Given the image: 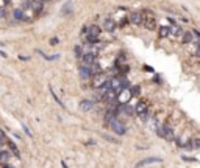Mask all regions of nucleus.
Instances as JSON below:
<instances>
[{
  "label": "nucleus",
  "instance_id": "f257e3e1",
  "mask_svg": "<svg viewBox=\"0 0 200 168\" xmlns=\"http://www.w3.org/2000/svg\"><path fill=\"white\" fill-rule=\"evenodd\" d=\"M158 135L163 139H166V140H169V142H172V140L175 139V132H174V129L170 128L169 125H163L158 128Z\"/></svg>",
  "mask_w": 200,
  "mask_h": 168
},
{
  "label": "nucleus",
  "instance_id": "f03ea898",
  "mask_svg": "<svg viewBox=\"0 0 200 168\" xmlns=\"http://www.w3.org/2000/svg\"><path fill=\"white\" fill-rule=\"evenodd\" d=\"M99 36H100V26L99 25L88 26V42L95 44V42H97V39H99Z\"/></svg>",
  "mask_w": 200,
  "mask_h": 168
},
{
  "label": "nucleus",
  "instance_id": "7ed1b4c3",
  "mask_svg": "<svg viewBox=\"0 0 200 168\" xmlns=\"http://www.w3.org/2000/svg\"><path fill=\"white\" fill-rule=\"evenodd\" d=\"M110 126H111V129H113V132H116L117 135H124L127 132V128H125V125H122L117 119H113L110 121Z\"/></svg>",
  "mask_w": 200,
  "mask_h": 168
},
{
  "label": "nucleus",
  "instance_id": "20e7f679",
  "mask_svg": "<svg viewBox=\"0 0 200 168\" xmlns=\"http://www.w3.org/2000/svg\"><path fill=\"white\" fill-rule=\"evenodd\" d=\"M149 101L147 100H141V101L135 106V114H138L139 117H145V114H147L149 111Z\"/></svg>",
  "mask_w": 200,
  "mask_h": 168
},
{
  "label": "nucleus",
  "instance_id": "39448f33",
  "mask_svg": "<svg viewBox=\"0 0 200 168\" xmlns=\"http://www.w3.org/2000/svg\"><path fill=\"white\" fill-rule=\"evenodd\" d=\"M142 20H144V17H142V13H141V11H133L130 14V17H128V22H130V24H133V25L142 24Z\"/></svg>",
  "mask_w": 200,
  "mask_h": 168
},
{
  "label": "nucleus",
  "instance_id": "423d86ee",
  "mask_svg": "<svg viewBox=\"0 0 200 168\" xmlns=\"http://www.w3.org/2000/svg\"><path fill=\"white\" fill-rule=\"evenodd\" d=\"M133 97V95H131V90H130V87L128 89H122L120 90V95H117V100H119V103L120 104H124V103H128V100Z\"/></svg>",
  "mask_w": 200,
  "mask_h": 168
},
{
  "label": "nucleus",
  "instance_id": "0eeeda50",
  "mask_svg": "<svg viewBox=\"0 0 200 168\" xmlns=\"http://www.w3.org/2000/svg\"><path fill=\"white\" fill-rule=\"evenodd\" d=\"M81 59H83V64L85 66H91V64H94L95 61H97V54L95 53H86V54H83L81 56Z\"/></svg>",
  "mask_w": 200,
  "mask_h": 168
},
{
  "label": "nucleus",
  "instance_id": "6e6552de",
  "mask_svg": "<svg viewBox=\"0 0 200 168\" xmlns=\"http://www.w3.org/2000/svg\"><path fill=\"white\" fill-rule=\"evenodd\" d=\"M161 159L160 157H149V159H144L136 163V167H145V165H152V163H160Z\"/></svg>",
  "mask_w": 200,
  "mask_h": 168
},
{
  "label": "nucleus",
  "instance_id": "1a4fd4ad",
  "mask_svg": "<svg viewBox=\"0 0 200 168\" xmlns=\"http://www.w3.org/2000/svg\"><path fill=\"white\" fill-rule=\"evenodd\" d=\"M142 24H144V26L147 30H155L156 28V20H155V17H147V19H144L142 20Z\"/></svg>",
  "mask_w": 200,
  "mask_h": 168
},
{
  "label": "nucleus",
  "instance_id": "9d476101",
  "mask_svg": "<svg viewBox=\"0 0 200 168\" xmlns=\"http://www.w3.org/2000/svg\"><path fill=\"white\" fill-rule=\"evenodd\" d=\"M80 76L83 79H88L89 76H91V69H89V66H83V67H80Z\"/></svg>",
  "mask_w": 200,
  "mask_h": 168
},
{
  "label": "nucleus",
  "instance_id": "9b49d317",
  "mask_svg": "<svg viewBox=\"0 0 200 168\" xmlns=\"http://www.w3.org/2000/svg\"><path fill=\"white\" fill-rule=\"evenodd\" d=\"M103 26H105L106 31H114L116 28V22L113 19H105V22H103Z\"/></svg>",
  "mask_w": 200,
  "mask_h": 168
},
{
  "label": "nucleus",
  "instance_id": "f8f14e48",
  "mask_svg": "<svg viewBox=\"0 0 200 168\" xmlns=\"http://www.w3.org/2000/svg\"><path fill=\"white\" fill-rule=\"evenodd\" d=\"M120 111L124 112V114H127V115L135 114V109H133V106H130V104H127V103H124V104L120 106Z\"/></svg>",
  "mask_w": 200,
  "mask_h": 168
},
{
  "label": "nucleus",
  "instance_id": "ddd939ff",
  "mask_svg": "<svg viewBox=\"0 0 200 168\" xmlns=\"http://www.w3.org/2000/svg\"><path fill=\"white\" fill-rule=\"evenodd\" d=\"M80 109H81V111H91V109H92V101H89V100H83V101L80 103Z\"/></svg>",
  "mask_w": 200,
  "mask_h": 168
},
{
  "label": "nucleus",
  "instance_id": "4468645a",
  "mask_svg": "<svg viewBox=\"0 0 200 168\" xmlns=\"http://www.w3.org/2000/svg\"><path fill=\"white\" fill-rule=\"evenodd\" d=\"M89 69H91V75H99L100 72H102V67H100V66L97 64V61H95L94 64H91V66H89Z\"/></svg>",
  "mask_w": 200,
  "mask_h": 168
},
{
  "label": "nucleus",
  "instance_id": "2eb2a0df",
  "mask_svg": "<svg viewBox=\"0 0 200 168\" xmlns=\"http://www.w3.org/2000/svg\"><path fill=\"white\" fill-rule=\"evenodd\" d=\"M31 10H33L35 13H41V10H42V2H41V0H38V2H31Z\"/></svg>",
  "mask_w": 200,
  "mask_h": 168
},
{
  "label": "nucleus",
  "instance_id": "dca6fc26",
  "mask_svg": "<svg viewBox=\"0 0 200 168\" xmlns=\"http://www.w3.org/2000/svg\"><path fill=\"white\" fill-rule=\"evenodd\" d=\"M192 39H194V36H192V31H185V33H183V42H185V44H189V42H192Z\"/></svg>",
  "mask_w": 200,
  "mask_h": 168
},
{
  "label": "nucleus",
  "instance_id": "f3484780",
  "mask_svg": "<svg viewBox=\"0 0 200 168\" xmlns=\"http://www.w3.org/2000/svg\"><path fill=\"white\" fill-rule=\"evenodd\" d=\"M14 19L16 20H24V19H27L25 17V14H24V10H14Z\"/></svg>",
  "mask_w": 200,
  "mask_h": 168
},
{
  "label": "nucleus",
  "instance_id": "a211bd4d",
  "mask_svg": "<svg viewBox=\"0 0 200 168\" xmlns=\"http://www.w3.org/2000/svg\"><path fill=\"white\" fill-rule=\"evenodd\" d=\"M6 142H8V146H10V149H11L13 153H14V156H16V157H19L20 154H19V149H17L16 143H14V142H11V140H6Z\"/></svg>",
  "mask_w": 200,
  "mask_h": 168
},
{
  "label": "nucleus",
  "instance_id": "6ab92c4d",
  "mask_svg": "<svg viewBox=\"0 0 200 168\" xmlns=\"http://www.w3.org/2000/svg\"><path fill=\"white\" fill-rule=\"evenodd\" d=\"M183 33H185V31L181 30V28H180L178 25H175V28L172 30V34H174L175 38H180V36H183Z\"/></svg>",
  "mask_w": 200,
  "mask_h": 168
},
{
  "label": "nucleus",
  "instance_id": "aec40b11",
  "mask_svg": "<svg viewBox=\"0 0 200 168\" xmlns=\"http://www.w3.org/2000/svg\"><path fill=\"white\" fill-rule=\"evenodd\" d=\"M169 34H170V28H169V26H163V28L160 30V36H161V38H167Z\"/></svg>",
  "mask_w": 200,
  "mask_h": 168
},
{
  "label": "nucleus",
  "instance_id": "412c9836",
  "mask_svg": "<svg viewBox=\"0 0 200 168\" xmlns=\"http://www.w3.org/2000/svg\"><path fill=\"white\" fill-rule=\"evenodd\" d=\"M0 160L8 162V160H10V153H8V151H0Z\"/></svg>",
  "mask_w": 200,
  "mask_h": 168
},
{
  "label": "nucleus",
  "instance_id": "4be33fe9",
  "mask_svg": "<svg viewBox=\"0 0 200 168\" xmlns=\"http://www.w3.org/2000/svg\"><path fill=\"white\" fill-rule=\"evenodd\" d=\"M72 13V2H67L64 5V10H63V14H70Z\"/></svg>",
  "mask_w": 200,
  "mask_h": 168
},
{
  "label": "nucleus",
  "instance_id": "5701e85b",
  "mask_svg": "<svg viewBox=\"0 0 200 168\" xmlns=\"http://www.w3.org/2000/svg\"><path fill=\"white\" fill-rule=\"evenodd\" d=\"M74 52H75V56L77 58H81V47H80V45H75Z\"/></svg>",
  "mask_w": 200,
  "mask_h": 168
},
{
  "label": "nucleus",
  "instance_id": "b1692460",
  "mask_svg": "<svg viewBox=\"0 0 200 168\" xmlns=\"http://www.w3.org/2000/svg\"><path fill=\"white\" fill-rule=\"evenodd\" d=\"M191 143H192V146H191V148H200V139H195Z\"/></svg>",
  "mask_w": 200,
  "mask_h": 168
},
{
  "label": "nucleus",
  "instance_id": "393cba45",
  "mask_svg": "<svg viewBox=\"0 0 200 168\" xmlns=\"http://www.w3.org/2000/svg\"><path fill=\"white\" fill-rule=\"evenodd\" d=\"M130 90H131V95H133V97H136V95L139 93V87H136V86H135V87H131Z\"/></svg>",
  "mask_w": 200,
  "mask_h": 168
},
{
  "label": "nucleus",
  "instance_id": "a878e982",
  "mask_svg": "<svg viewBox=\"0 0 200 168\" xmlns=\"http://www.w3.org/2000/svg\"><path fill=\"white\" fill-rule=\"evenodd\" d=\"M6 16V8L0 6V17H5Z\"/></svg>",
  "mask_w": 200,
  "mask_h": 168
},
{
  "label": "nucleus",
  "instance_id": "bb28decb",
  "mask_svg": "<svg viewBox=\"0 0 200 168\" xmlns=\"http://www.w3.org/2000/svg\"><path fill=\"white\" fill-rule=\"evenodd\" d=\"M106 140H110V142H113V143H119V140H116V139H113V137H110V135H103Z\"/></svg>",
  "mask_w": 200,
  "mask_h": 168
},
{
  "label": "nucleus",
  "instance_id": "cd10ccee",
  "mask_svg": "<svg viewBox=\"0 0 200 168\" xmlns=\"http://www.w3.org/2000/svg\"><path fill=\"white\" fill-rule=\"evenodd\" d=\"M6 140V137H5V134H3V131L0 129V142H5Z\"/></svg>",
  "mask_w": 200,
  "mask_h": 168
},
{
  "label": "nucleus",
  "instance_id": "c85d7f7f",
  "mask_svg": "<svg viewBox=\"0 0 200 168\" xmlns=\"http://www.w3.org/2000/svg\"><path fill=\"white\" fill-rule=\"evenodd\" d=\"M22 128H24V131H25V132L28 134V135H31V132H30V129L27 128V125H22Z\"/></svg>",
  "mask_w": 200,
  "mask_h": 168
},
{
  "label": "nucleus",
  "instance_id": "c756f323",
  "mask_svg": "<svg viewBox=\"0 0 200 168\" xmlns=\"http://www.w3.org/2000/svg\"><path fill=\"white\" fill-rule=\"evenodd\" d=\"M50 44H52V45H55V44H58V39H56V38L50 39Z\"/></svg>",
  "mask_w": 200,
  "mask_h": 168
},
{
  "label": "nucleus",
  "instance_id": "7c9ffc66",
  "mask_svg": "<svg viewBox=\"0 0 200 168\" xmlns=\"http://www.w3.org/2000/svg\"><path fill=\"white\" fill-rule=\"evenodd\" d=\"M19 59H20V61H28L30 58H28V56H19Z\"/></svg>",
  "mask_w": 200,
  "mask_h": 168
},
{
  "label": "nucleus",
  "instance_id": "2f4dec72",
  "mask_svg": "<svg viewBox=\"0 0 200 168\" xmlns=\"http://www.w3.org/2000/svg\"><path fill=\"white\" fill-rule=\"evenodd\" d=\"M195 54H197V58H200V45L197 47V52H195Z\"/></svg>",
  "mask_w": 200,
  "mask_h": 168
},
{
  "label": "nucleus",
  "instance_id": "473e14b6",
  "mask_svg": "<svg viewBox=\"0 0 200 168\" xmlns=\"http://www.w3.org/2000/svg\"><path fill=\"white\" fill-rule=\"evenodd\" d=\"M0 56H2V58H6V53H5V52H2V50H0Z\"/></svg>",
  "mask_w": 200,
  "mask_h": 168
},
{
  "label": "nucleus",
  "instance_id": "72a5a7b5",
  "mask_svg": "<svg viewBox=\"0 0 200 168\" xmlns=\"http://www.w3.org/2000/svg\"><path fill=\"white\" fill-rule=\"evenodd\" d=\"M192 33H195V34H197V36H199V38H200V31H197V30H194V31H192Z\"/></svg>",
  "mask_w": 200,
  "mask_h": 168
},
{
  "label": "nucleus",
  "instance_id": "f704fd0d",
  "mask_svg": "<svg viewBox=\"0 0 200 168\" xmlns=\"http://www.w3.org/2000/svg\"><path fill=\"white\" fill-rule=\"evenodd\" d=\"M3 2H6V3H10V0H3Z\"/></svg>",
  "mask_w": 200,
  "mask_h": 168
},
{
  "label": "nucleus",
  "instance_id": "c9c22d12",
  "mask_svg": "<svg viewBox=\"0 0 200 168\" xmlns=\"http://www.w3.org/2000/svg\"><path fill=\"white\" fill-rule=\"evenodd\" d=\"M41 2H45V0H41Z\"/></svg>",
  "mask_w": 200,
  "mask_h": 168
}]
</instances>
